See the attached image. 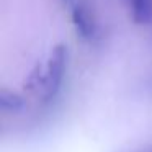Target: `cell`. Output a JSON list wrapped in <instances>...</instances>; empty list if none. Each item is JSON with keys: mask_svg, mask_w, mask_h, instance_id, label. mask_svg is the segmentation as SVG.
Returning a JSON list of instances; mask_svg holds the SVG:
<instances>
[{"mask_svg": "<svg viewBox=\"0 0 152 152\" xmlns=\"http://www.w3.org/2000/svg\"><path fill=\"white\" fill-rule=\"evenodd\" d=\"M67 59H69V51L66 44H57L49 54V61L44 66L43 82H41L39 92L44 103L53 102L61 92V87L64 82V75L67 70Z\"/></svg>", "mask_w": 152, "mask_h": 152, "instance_id": "obj_1", "label": "cell"}, {"mask_svg": "<svg viewBox=\"0 0 152 152\" xmlns=\"http://www.w3.org/2000/svg\"><path fill=\"white\" fill-rule=\"evenodd\" d=\"M72 20L75 25L77 31L82 34L83 38H92L96 31V23L93 21L92 15L87 8L80 7V5H74L72 8Z\"/></svg>", "mask_w": 152, "mask_h": 152, "instance_id": "obj_2", "label": "cell"}, {"mask_svg": "<svg viewBox=\"0 0 152 152\" xmlns=\"http://www.w3.org/2000/svg\"><path fill=\"white\" fill-rule=\"evenodd\" d=\"M0 108L4 113H8V115H18V113L25 111L26 102L21 95L4 88L0 92Z\"/></svg>", "mask_w": 152, "mask_h": 152, "instance_id": "obj_3", "label": "cell"}, {"mask_svg": "<svg viewBox=\"0 0 152 152\" xmlns=\"http://www.w3.org/2000/svg\"><path fill=\"white\" fill-rule=\"evenodd\" d=\"M132 20L139 25L152 21V0H129Z\"/></svg>", "mask_w": 152, "mask_h": 152, "instance_id": "obj_4", "label": "cell"}, {"mask_svg": "<svg viewBox=\"0 0 152 152\" xmlns=\"http://www.w3.org/2000/svg\"><path fill=\"white\" fill-rule=\"evenodd\" d=\"M64 5H74V0H62Z\"/></svg>", "mask_w": 152, "mask_h": 152, "instance_id": "obj_5", "label": "cell"}]
</instances>
